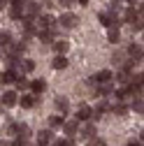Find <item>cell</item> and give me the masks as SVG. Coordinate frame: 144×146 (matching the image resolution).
<instances>
[{"instance_id": "1", "label": "cell", "mask_w": 144, "mask_h": 146, "mask_svg": "<svg viewBox=\"0 0 144 146\" xmlns=\"http://www.w3.org/2000/svg\"><path fill=\"white\" fill-rule=\"evenodd\" d=\"M114 74H112V70H100L98 74H93L91 79H88V86H100V84H112Z\"/></svg>"}, {"instance_id": "2", "label": "cell", "mask_w": 144, "mask_h": 146, "mask_svg": "<svg viewBox=\"0 0 144 146\" xmlns=\"http://www.w3.org/2000/svg\"><path fill=\"white\" fill-rule=\"evenodd\" d=\"M58 23L63 26V28H67V30H72L77 23H79V16L77 14H72V12H65V14H61V19H58Z\"/></svg>"}, {"instance_id": "3", "label": "cell", "mask_w": 144, "mask_h": 146, "mask_svg": "<svg viewBox=\"0 0 144 146\" xmlns=\"http://www.w3.org/2000/svg\"><path fill=\"white\" fill-rule=\"evenodd\" d=\"M128 58H135V60H144V46L142 44H137V42H133V44H128Z\"/></svg>"}, {"instance_id": "4", "label": "cell", "mask_w": 144, "mask_h": 146, "mask_svg": "<svg viewBox=\"0 0 144 146\" xmlns=\"http://www.w3.org/2000/svg\"><path fill=\"white\" fill-rule=\"evenodd\" d=\"M95 116V109H91L88 104H79V109H77V118L79 121H91Z\"/></svg>"}, {"instance_id": "5", "label": "cell", "mask_w": 144, "mask_h": 146, "mask_svg": "<svg viewBox=\"0 0 144 146\" xmlns=\"http://www.w3.org/2000/svg\"><path fill=\"white\" fill-rule=\"evenodd\" d=\"M63 132H65L67 137H75V135L79 132V118H75V121H65V125H63Z\"/></svg>"}, {"instance_id": "6", "label": "cell", "mask_w": 144, "mask_h": 146, "mask_svg": "<svg viewBox=\"0 0 144 146\" xmlns=\"http://www.w3.org/2000/svg\"><path fill=\"white\" fill-rule=\"evenodd\" d=\"M26 16H28V19H40V16H42V9H40V5L30 0V3L26 5Z\"/></svg>"}, {"instance_id": "7", "label": "cell", "mask_w": 144, "mask_h": 146, "mask_svg": "<svg viewBox=\"0 0 144 146\" xmlns=\"http://www.w3.org/2000/svg\"><path fill=\"white\" fill-rule=\"evenodd\" d=\"M53 23H58V21L53 19L51 14H42L40 19H37V26H40V30H47V28H53Z\"/></svg>"}, {"instance_id": "8", "label": "cell", "mask_w": 144, "mask_h": 146, "mask_svg": "<svg viewBox=\"0 0 144 146\" xmlns=\"http://www.w3.org/2000/svg\"><path fill=\"white\" fill-rule=\"evenodd\" d=\"M30 90H33L35 95H42L44 90H47V81L44 79H33L30 81Z\"/></svg>"}, {"instance_id": "9", "label": "cell", "mask_w": 144, "mask_h": 146, "mask_svg": "<svg viewBox=\"0 0 144 146\" xmlns=\"http://www.w3.org/2000/svg\"><path fill=\"white\" fill-rule=\"evenodd\" d=\"M51 141H53V132L51 130H42L37 135V146H49Z\"/></svg>"}, {"instance_id": "10", "label": "cell", "mask_w": 144, "mask_h": 146, "mask_svg": "<svg viewBox=\"0 0 144 146\" xmlns=\"http://www.w3.org/2000/svg\"><path fill=\"white\" fill-rule=\"evenodd\" d=\"M16 102H19L16 100V90H5L3 93V107H14Z\"/></svg>"}, {"instance_id": "11", "label": "cell", "mask_w": 144, "mask_h": 146, "mask_svg": "<svg viewBox=\"0 0 144 146\" xmlns=\"http://www.w3.org/2000/svg\"><path fill=\"white\" fill-rule=\"evenodd\" d=\"M19 104H21L23 109H33L35 104H37V95H35V93H30V95H23V98L19 100Z\"/></svg>"}, {"instance_id": "12", "label": "cell", "mask_w": 144, "mask_h": 146, "mask_svg": "<svg viewBox=\"0 0 144 146\" xmlns=\"http://www.w3.org/2000/svg\"><path fill=\"white\" fill-rule=\"evenodd\" d=\"M116 81H119V84H123V86H128V84L133 81V77H130V70L121 67V70H119V74H116Z\"/></svg>"}, {"instance_id": "13", "label": "cell", "mask_w": 144, "mask_h": 146, "mask_svg": "<svg viewBox=\"0 0 144 146\" xmlns=\"http://www.w3.org/2000/svg\"><path fill=\"white\" fill-rule=\"evenodd\" d=\"M137 16H139V9H135V7H125V12H123V21H125V23H133Z\"/></svg>"}, {"instance_id": "14", "label": "cell", "mask_w": 144, "mask_h": 146, "mask_svg": "<svg viewBox=\"0 0 144 146\" xmlns=\"http://www.w3.org/2000/svg\"><path fill=\"white\" fill-rule=\"evenodd\" d=\"M114 95H116V102H123V100H128L130 95H135V93H133V88H130V86H125V88H119Z\"/></svg>"}, {"instance_id": "15", "label": "cell", "mask_w": 144, "mask_h": 146, "mask_svg": "<svg viewBox=\"0 0 144 146\" xmlns=\"http://www.w3.org/2000/svg\"><path fill=\"white\" fill-rule=\"evenodd\" d=\"M0 79H3V86H5V84H14V81H16V70H12V67H9V70H5Z\"/></svg>"}, {"instance_id": "16", "label": "cell", "mask_w": 144, "mask_h": 146, "mask_svg": "<svg viewBox=\"0 0 144 146\" xmlns=\"http://www.w3.org/2000/svg\"><path fill=\"white\" fill-rule=\"evenodd\" d=\"M107 40H109L112 44H116V42L121 40V33H119V28H116V26H112L109 30H107Z\"/></svg>"}, {"instance_id": "17", "label": "cell", "mask_w": 144, "mask_h": 146, "mask_svg": "<svg viewBox=\"0 0 144 146\" xmlns=\"http://www.w3.org/2000/svg\"><path fill=\"white\" fill-rule=\"evenodd\" d=\"M65 67H67V58L63 53H58V56L53 58V70H65Z\"/></svg>"}, {"instance_id": "18", "label": "cell", "mask_w": 144, "mask_h": 146, "mask_svg": "<svg viewBox=\"0 0 144 146\" xmlns=\"http://www.w3.org/2000/svg\"><path fill=\"white\" fill-rule=\"evenodd\" d=\"M49 125H51V127H63V125H65V114H61V116H58V114L51 116V118H49Z\"/></svg>"}, {"instance_id": "19", "label": "cell", "mask_w": 144, "mask_h": 146, "mask_svg": "<svg viewBox=\"0 0 144 146\" xmlns=\"http://www.w3.org/2000/svg\"><path fill=\"white\" fill-rule=\"evenodd\" d=\"M93 135H95V125H93V123H88V125H86V127H84V130H81V135H79V137H81V139H86V141H88V139H91V137H93Z\"/></svg>"}, {"instance_id": "20", "label": "cell", "mask_w": 144, "mask_h": 146, "mask_svg": "<svg viewBox=\"0 0 144 146\" xmlns=\"http://www.w3.org/2000/svg\"><path fill=\"white\" fill-rule=\"evenodd\" d=\"M53 49H56V53H63V56H65L67 49H70V44L65 40H56V42H53Z\"/></svg>"}, {"instance_id": "21", "label": "cell", "mask_w": 144, "mask_h": 146, "mask_svg": "<svg viewBox=\"0 0 144 146\" xmlns=\"http://www.w3.org/2000/svg\"><path fill=\"white\" fill-rule=\"evenodd\" d=\"M56 109L61 114H67V109H70V102H67V98H56Z\"/></svg>"}, {"instance_id": "22", "label": "cell", "mask_w": 144, "mask_h": 146, "mask_svg": "<svg viewBox=\"0 0 144 146\" xmlns=\"http://www.w3.org/2000/svg\"><path fill=\"white\" fill-rule=\"evenodd\" d=\"M125 56H128V51H125V53H123V51H116L114 56H112V65H116V67H123V58H125Z\"/></svg>"}, {"instance_id": "23", "label": "cell", "mask_w": 144, "mask_h": 146, "mask_svg": "<svg viewBox=\"0 0 144 146\" xmlns=\"http://www.w3.org/2000/svg\"><path fill=\"white\" fill-rule=\"evenodd\" d=\"M14 86H16V90H26V88L30 86V81H28L23 74H19V77H16V81H14Z\"/></svg>"}, {"instance_id": "24", "label": "cell", "mask_w": 144, "mask_h": 146, "mask_svg": "<svg viewBox=\"0 0 144 146\" xmlns=\"http://www.w3.org/2000/svg\"><path fill=\"white\" fill-rule=\"evenodd\" d=\"M130 28H133V33H144V16H137L130 23Z\"/></svg>"}, {"instance_id": "25", "label": "cell", "mask_w": 144, "mask_h": 146, "mask_svg": "<svg viewBox=\"0 0 144 146\" xmlns=\"http://www.w3.org/2000/svg\"><path fill=\"white\" fill-rule=\"evenodd\" d=\"M107 109H109L107 100H100V102H98V107H95V116H93V118H100V116H102V114L107 111Z\"/></svg>"}, {"instance_id": "26", "label": "cell", "mask_w": 144, "mask_h": 146, "mask_svg": "<svg viewBox=\"0 0 144 146\" xmlns=\"http://www.w3.org/2000/svg\"><path fill=\"white\" fill-rule=\"evenodd\" d=\"M0 44H3V49H9L12 46V35L3 30V33H0Z\"/></svg>"}, {"instance_id": "27", "label": "cell", "mask_w": 144, "mask_h": 146, "mask_svg": "<svg viewBox=\"0 0 144 146\" xmlns=\"http://www.w3.org/2000/svg\"><path fill=\"white\" fill-rule=\"evenodd\" d=\"M112 111H114L116 116H125V114H128V107H125L123 102H116V104L112 107Z\"/></svg>"}, {"instance_id": "28", "label": "cell", "mask_w": 144, "mask_h": 146, "mask_svg": "<svg viewBox=\"0 0 144 146\" xmlns=\"http://www.w3.org/2000/svg\"><path fill=\"white\" fill-rule=\"evenodd\" d=\"M53 146H77V144H75V137H67V139H56Z\"/></svg>"}, {"instance_id": "29", "label": "cell", "mask_w": 144, "mask_h": 146, "mask_svg": "<svg viewBox=\"0 0 144 146\" xmlns=\"http://www.w3.org/2000/svg\"><path fill=\"white\" fill-rule=\"evenodd\" d=\"M130 109H133V111H139V114H144V102H142L139 98H135V100H133V104H130Z\"/></svg>"}, {"instance_id": "30", "label": "cell", "mask_w": 144, "mask_h": 146, "mask_svg": "<svg viewBox=\"0 0 144 146\" xmlns=\"http://www.w3.org/2000/svg\"><path fill=\"white\" fill-rule=\"evenodd\" d=\"M7 132L9 135H21V123H9L7 125Z\"/></svg>"}, {"instance_id": "31", "label": "cell", "mask_w": 144, "mask_h": 146, "mask_svg": "<svg viewBox=\"0 0 144 146\" xmlns=\"http://www.w3.org/2000/svg\"><path fill=\"white\" fill-rule=\"evenodd\" d=\"M33 70H35V60H23L21 72H33Z\"/></svg>"}, {"instance_id": "32", "label": "cell", "mask_w": 144, "mask_h": 146, "mask_svg": "<svg viewBox=\"0 0 144 146\" xmlns=\"http://www.w3.org/2000/svg\"><path fill=\"white\" fill-rule=\"evenodd\" d=\"M133 81H135L139 88H144V72H142V74H135V77H133Z\"/></svg>"}, {"instance_id": "33", "label": "cell", "mask_w": 144, "mask_h": 146, "mask_svg": "<svg viewBox=\"0 0 144 146\" xmlns=\"http://www.w3.org/2000/svg\"><path fill=\"white\" fill-rule=\"evenodd\" d=\"M9 5H12V7H26L28 0H9Z\"/></svg>"}, {"instance_id": "34", "label": "cell", "mask_w": 144, "mask_h": 146, "mask_svg": "<svg viewBox=\"0 0 144 146\" xmlns=\"http://www.w3.org/2000/svg\"><path fill=\"white\" fill-rule=\"evenodd\" d=\"M75 3H77V0H58V5H61V7H65V9H70Z\"/></svg>"}, {"instance_id": "35", "label": "cell", "mask_w": 144, "mask_h": 146, "mask_svg": "<svg viewBox=\"0 0 144 146\" xmlns=\"http://www.w3.org/2000/svg\"><path fill=\"white\" fill-rule=\"evenodd\" d=\"M88 146H105V144H102V139H98V137H91V139H88Z\"/></svg>"}, {"instance_id": "36", "label": "cell", "mask_w": 144, "mask_h": 146, "mask_svg": "<svg viewBox=\"0 0 144 146\" xmlns=\"http://www.w3.org/2000/svg\"><path fill=\"white\" fill-rule=\"evenodd\" d=\"M128 146H142V141H135L133 139V141H128Z\"/></svg>"}, {"instance_id": "37", "label": "cell", "mask_w": 144, "mask_h": 146, "mask_svg": "<svg viewBox=\"0 0 144 146\" xmlns=\"http://www.w3.org/2000/svg\"><path fill=\"white\" fill-rule=\"evenodd\" d=\"M139 16H144V3L139 5Z\"/></svg>"}, {"instance_id": "38", "label": "cell", "mask_w": 144, "mask_h": 146, "mask_svg": "<svg viewBox=\"0 0 144 146\" xmlns=\"http://www.w3.org/2000/svg\"><path fill=\"white\" fill-rule=\"evenodd\" d=\"M139 141H142V144H144V130H142V132H139Z\"/></svg>"}, {"instance_id": "39", "label": "cell", "mask_w": 144, "mask_h": 146, "mask_svg": "<svg viewBox=\"0 0 144 146\" xmlns=\"http://www.w3.org/2000/svg\"><path fill=\"white\" fill-rule=\"evenodd\" d=\"M77 3H79V5H88V0H77Z\"/></svg>"}, {"instance_id": "40", "label": "cell", "mask_w": 144, "mask_h": 146, "mask_svg": "<svg viewBox=\"0 0 144 146\" xmlns=\"http://www.w3.org/2000/svg\"><path fill=\"white\" fill-rule=\"evenodd\" d=\"M0 146H14V144H9V141H3V144H0Z\"/></svg>"}, {"instance_id": "41", "label": "cell", "mask_w": 144, "mask_h": 146, "mask_svg": "<svg viewBox=\"0 0 144 146\" xmlns=\"http://www.w3.org/2000/svg\"><path fill=\"white\" fill-rule=\"evenodd\" d=\"M112 3H114V5H119V3H121V0H112Z\"/></svg>"}, {"instance_id": "42", "label": "cell", "mask_w": 144, "mask_h": 146, "mask_svg": "<svg viewBox=\"0 0 144 146\" xmlns=\"http://www.w3.org/2000/svg\"><path fill=\"white\" fill-rule=\"evenodd\" d=\"M128 3H135V0H128Z\"/></svg>"}, {"instance_id": "43", "label": "cell", "mask_w": 144, "mask_h": 146, "mask_svg": "<svg viewBox=\"0 0 144 146\" xmlns=\"http://www.w3.org/2000/svg\"><path fill=\"white\" fill-rule=\"evenodd\" d=\"M142 40H144V33H142Z\"/></svg>"}, {"instance_id": "44", "label": "cell", "mask_w": 144, "mask_h": 146, "mask_svg": "<svg viewBox=\"0 0 144 146\" xmlns=\"http://www.w3.org/2000/svg\"><path fill=\"white\" fill-rule=\"evenodd\" d=\"M142 95H144V88H142Z\"/></svg>"}, {"instance_id": "45", "label": "cell", "mask_w": 144, "mask_h": 146, "mask_svg": "<svg viewBox=\"0 0 144 146\" xmlns=\"http://www.w3.org/2000/svg\"><path fill=\"white\" fill-rule=\"evenodd\" d=\"M28 3H30V0H28Z\"/></svg>"}]
</instances>
